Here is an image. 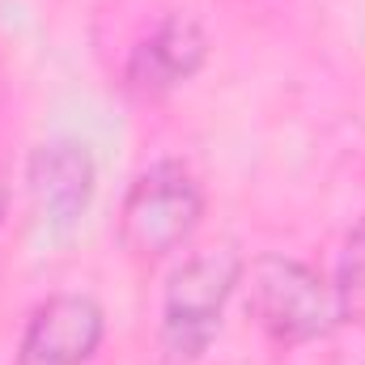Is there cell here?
Returning <instances> with one entry per match:
<instances>
[{
    "label": "cell",
    "mask_w": 365,
    "mask_h": 365,
    "mask_svg": "<svg viewBox=\"0 0 365 365\" xmlns=\"http://www.w3.org/2000/svg\"><path fill=\"white\" fill-rule=\"evenodd\" d=\"M242 268L247 264L234 247H212L191 255L175 272L162 302V331H158L166 365H195L208 353L221 327V310L230 293L242 284Z\"/></svg>",
    "instance_id": "cell-1"
},
{
    "label": "cell",
    "mask_w": 365,
    "mask_h": 365,
    "mask_svg": "<svg viewBox=\"0 0 365 365\" xmlns=\"http://www.w3.org/2000/svg\"><path fill=\"white\" fill-rule=\"evenodd\" d=\"M242 280H247L251 319L276 344H310L340 323L336 284H327L302 259L259 255L251 268H242Z\"/></svg>",
    "instance_id": "cell-2"
},
{
    "label": "cell",
    "mask_w": 365,
    "mask_h": 365,
    "mask_svg": "<svg viewBox=\"0 0 365 365\" xmlns=\"http://www.w3.org/2000/svg\"><path fill=\"white\" fill-rule=\"evenodd\" d=\"M204 217V191L179 162H158L128 187L119 208V242L136 259H162L179 251Z\"/></svg>",
    "instance_id": "cell-3"
},
{
    "label": "cell",
    "mask_w": 365,
    "mask_h": 365,
    "mask_svg": "<svg viewBox=\"0 0 365 365\" xmlns=\"http://www.w3.org/2000/svg\"><path fill=\"white\" fill-rule=\"evenodd\" d=\"M106 314L86 293H56L47 297L17 344V365H86L102 344Z\"/></svg>",
    "instance_id": "cell-4"
},
{
    "label": "cell",
    "mask_w": 365,
    "mask_h": 365,
    "mask_svg": "<svg viewBox=\"0 0 365 365\" xmlns=\"http://www.w3.org/2000/svg\"><path fill=\"white\" fill-rule=\"evenodd\" d=\"M93 158L77 140H51L30 153L26 166V187L38 208V217L51 230H68L81 221V212L93 200Z\"/></svg>",
    "instance_id": "cell-5"
},
{
    "label": "cell",
    "mask_w": 365,
    "mask_h": 365,
    "mask_svg": "<svg viewBox=\"0 0 365 365\" xmlns=\"http://www.w3.org/2000/svg\"><path fill=\"white\" fill-rule=\"evenodd\" d=\"M204 56H208V38H204L200 21L175 13L145 43H136L123 81H128V90L140 93V98H162L175 86H182L187 77H195Z\"/></svg>",
    "instance_id": "cell-6"
},
{
    "label": "cell",
    "mask_w": 365,
    "mask_h": 365,
    "mask_svg": "<svg viewBox=\"0 0 365 365\" xmlns=\"http://www.w3.org/2000/svg\"><path fill=\"white\" fill-rule=\"evenodd\" d=\"M336 302H340V319L365 323V217L344 242L340 272H336Z\"/></svg>",
    "instance_id": "cell-7"
},
{
    "label": "cell",
    "mask_w": 365,
    "mask_h": 365,
    "mask_svg": "<svg viewBox=\"0 0 365 365\" xmlns=\"http://www.w3.org/2000/svg\"><path fill=\"white\" fill-rule=\"evenodd\" d=\"M0 212H4V182H0Z\"/></svg>",
    "instance_id": "cell-8"
}]
</instances>
